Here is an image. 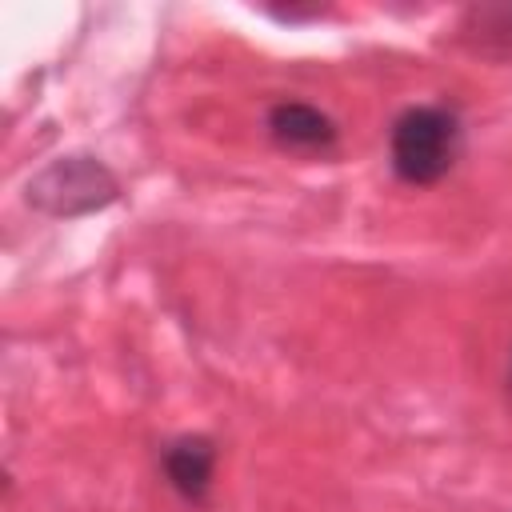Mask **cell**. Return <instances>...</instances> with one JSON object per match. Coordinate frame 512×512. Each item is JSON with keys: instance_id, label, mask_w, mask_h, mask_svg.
I'll return each mask as SVG.
<instances>
[{"instance_id": "obj_3", "label": "cell", "mask_w": 512, "mask_h": 512, "mask_svg": "<svg viewBox=\"0 0 512 512\" xmlns=\"http://www.w3.org/2000/svg\"><path fill=\"white\" fill-rule=\"evenodd\" d=\"M268 136L284 148V152H300V156H324L336 148L340 128L328 112H320L308 100H276L268 108Z\"/></svg>"}, {"instance_id": "obj_4", "label": "cell", "mask_w": 512, "mask_h": 512, "mask_svg": "<svg viewBox=\"0 0 512 512\" xmlns=\"http://www.w3.org/2000/svg\"><path fill=\"white\" fill-rule=\"evenodd\" d=\"M160 472L184 504H204L212 492V480H216V444L200 432L176 436L160 452Z\"/></svg>"}, {"instance_id": "obj_2", "label": "cell", "mask_w": 512, "mask_h": 512, "mask_svg": "<svg viewBox=\"0 0 512 512\" xmlns=\"http://www.w3.org/2000/svg\"><path fill=\"white\" fill-rule=\"evenodd\" d=\"M120 196L116 176L96 156H60L28 180V204L48 216H84Z\"/></svg>"}, {"instance_id": "obj_5", "label": "cell", "mask_w": 512, "mask_h": 512, "mask_svg": "<svg viewBox=\"0 0 512 512\" xmlns=\"http://www.w3.org/2000/svg\"><path fill=\"white\" fill-rule=\"evenodd\" d=\"M508 396H512V356H508Z\"/></svg>"}, {"instance_id": "obj_1", "label": "cell", "mask_w": 512, "mask_h": 512, "mask_svg": "<svg viewBox=\"0 0 512 512\" xmlns=\"http://www.w3.org/2000/svg\"><path fill=\"white\" fill-rule=\"evenodd\" d=\"M460 152H464V124L460 112L448 104H412L392 120L388 164L412 188H428L444 180L456 168Z\"/></svg>"}]
</instances>
